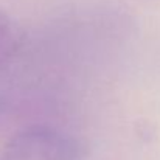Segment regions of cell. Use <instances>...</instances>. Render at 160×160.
<instances>
[{
  "label": "cell",
  "mask_w": 160,
  "mask_h": 160,
  "mask_svg": "<svg viewBox=\"0 0 160 160\" xmlns=\"http://www.w3.org/2000/svg\"><path fill=\"white\" fill-rule=\"evenodd\" d=\"M22 44V31L9 14L0 9V70L9 64Z\"/></svg>",
  "instance_id": "obj_2"
},
{
  "label": "cell",
  "mask_w": 160,
  "mask_h": 160,
  "mask_svg": "<svg viewBox=\"0 0 160 160\" xmlns=\"http://www.w3.org/2000/svg\"><path fill=\"white\" fill-rule=\"evenodd\" d=\"M78 146L67 134L47 126L27 128L3 148L0 160H76Z\"/></svg>",
  "instance_id": "obj_1"
}]
</instances>
